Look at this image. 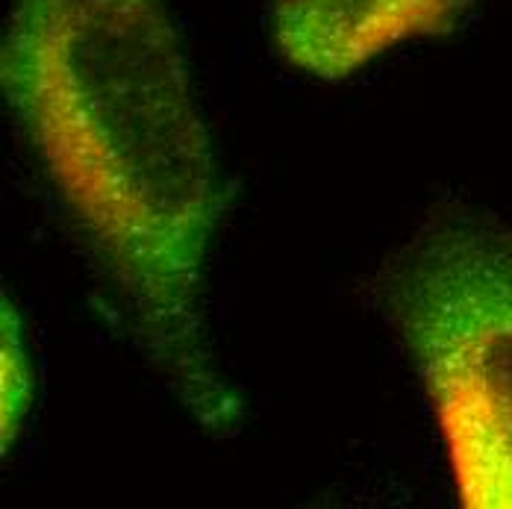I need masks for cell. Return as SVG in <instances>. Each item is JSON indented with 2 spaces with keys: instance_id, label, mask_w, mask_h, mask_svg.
<instances>
[{
  "instance_id": "277c9868",
  "label": "cell",
  "mask_w": 512,
  "mask_h": 509,
  "mask_svg": "<svg viewBox=\"0 0 512 509\" xmlns=\"http://www.w3.org/2000/svg\"><path fill=\"white\" fill-rule=\"evenodd\" d=\"M0 309V433H3V454L12 451L21 424L33 407V371L30 354L24 345L21 315L9 295L3 292Z\"/></svg>"
},
{
  "instance_id": "7a4b0ae2",
  "label": "cell",
  "mask_w": 512,
  "mask_h": 509,
  "mask_svg": "<svg viewBox=\"0 0 512 509\" xmlns=\"http://www.w3.org/2000/svg\"><path fill=\"white\" fill-rule=\"evenodd\" d=\"M389 304L460 504L512 509V239L480 221L433 227L392 271Z\"/></svg>"
},
{
  "instance_id": "3957f363",
  "label": "cell",
  "mask_w": 512,
  "mask_h": 509,
  "mask_svg": "<svg viewBox=\"0 0 512 509\" xmlns=\"http://www.w3.org/2000/svg\"><path fill=\"white\" fill-rule=\"evenodd\" d=\"M468 0H268L280 56L312 77L342 80L410 39L448 33Z\"/></svg>"
},
{
  "instance_id": "6da1fadb",
  "label": "cell",
  "mask_w": 512,
  "mask_h": 509,
  "mask_svg": "<svg viewBox=\"0 0 512 509\" xmlns=\"http://www.w3.org/2000/svg\"><path fill=\"white\" fill-rule=\"evenodd\" d=\"M0 86L159 374L204 430L230 436L242 404L206 321L227 189L168 3L15 0Z\"/></svg>"
}]
</instances>
